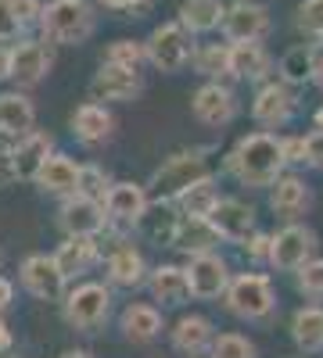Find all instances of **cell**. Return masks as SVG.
<instances>
[{
  "mask_svg": "<svg viewBox=\"0 0 323 358\" xmlns=\"http://www.w3.org/2000/svg\"><path fill=\"white\" fill-rule=\"evenodd\" d=\"M284 169L280 140L270 133H248L233 143L226 155V172L238 179L241 187H273V179Z\"/></svg>",
  "mask_w": 323,
  "mask_h": 358,
  "instance_id": "cell-1",
  "label": "cell"
},
{
  "mask_svg": "<svg viewBox=\"0 0 323 358\" xmlns=\"http://www.w3.org/2000/svg\"><path fill=\"white\" fill-rule=\"evenodd\" d=\"M40 33L54 47H79L97 33V11L90 0H47L40 11Z\"/></svg>",
  "mask_w": 323,
  "mask_h": 358,
  "instance_id": "cell-2",
  "label": "cell"
},
{
  "mask_svg": "<svg viewBox=\"0 0 323 358\" xmlns=\"http://www.w3.org/2000/svg\"><path fill=\"white\" fill-rule=\"evenodd\" d=\"M111 287L108 283H94V280H83L72 290H65L62 297V319L69 330L76 334H97L101 326L111 315Z\"/></svg>",
  "mask_w": 323,
  "mask_h": 358,
  "instance_id": "cell-3",
  "label": "cell"
},
{
  "mask_svg": "<svg viewBox=\"0 0 323 358\" xmlns=\"http://www.w3.org/2000/svg\"><path fill=\"white\" fill-rule=\"evenodd\" d=\"M205 155H209L205 147H194V151H180V155L165 158L148 179V197L151 201H176L201 176H212Z\"/></svg>",
  "mask_w": 323,
  "mask_h": 358,
  "instance_id": "cell-4",
  "label": "cell"
},
{
  "mask_svg": "<svg viewBox=\"0 0 323 358\" xmlns=\"http://www.w3.org/2000/svg\"><path fill=\"white\" fill-rule=\"evenodd\" d=\"M226 308L245 319V322H259L273 315L277 308V294H273V283L270 276L262 273H241V276H230V287H226Z\"/></svg>",
  "mask_w": 323,
  "mask_h": 358,
  "instance_id": "cell-5",
  "label": "cell"
},
{
  "mask_svg": "<svg viewBox=\"0 0 323 358\" xmlns=\"http://www.w3.org/2000/svg\"><path fill=\"white\" fill-rule=\"evenodd\" d=\"M144 50H148V65H155L158 72L172 76V72H184L191 65L194 40L187 33V25L176 18V22H162L155 33L144 40Z\"/></svg>",
  "mask_w": 323,
  "mask_h": 358,
  "instance_id": "cell-6",
  "label": "cell"
},
{
  "mask_svg": "<svg viewBox=\"0 0 323 358\" xmlns=\"http://www.w3.org/2000/svg\"><path fill=\"white\" fill-rule=\"evenodd\" d=\"M54 65V54L47 47V40H33V36H18L15 43H8V79L15 83V90H33L47 79Z\"/></svg>",
  "mask_w": 323,
  "mask_h": 358,
  "instance_id": "cell-7",
  "label": "cell"
},
{
  "mask_svg": "<svg viewBox=\"0 0 323 358\" xmlns=\"http://www.w3.org/2000/svg\"><path fill=\"white\" fill-rule=\"evenodd\" d=\"M18 283L29 297H36V301H57V305H62V297L69 290V276L54 262V255H29L18 265Z\"/></svg>",
  "mask_w": 323,
  "mask_h": 358,
  "instance_id": "cell-8",
  "label": "cell"
},
{
  "mask_svg": "<svg viewBox=\"0 0 323 358\" xmlns=\"http://www.w3.org/2000/svg\"><path fill=\"white\" fill-rule=\"evenodd\" d=\"M57 226L65 236H101L108 229V212L104 201L86 197V194H65L57 204Z\"/></svg>",
  "mask_w": 323,
  "mask_h": 358,
  "instance_id": "cell-9",
  "label": "cell"
},
{
  "mask_svg": "<svg viewBox=\"0 0 323 358\" xmlns=\"http://www.w3.org/2000/svg\"><path fill=\"white\" fill-rule=\"evenodd\" d=\"M316 251V233L309 226H298V222H287L280 233L270 236V265L277 273H295L302 268Z\"/></svg>",
  "mask_w": 323,
  "mask_h": 358,
  "instance_id": "cell-10",
  "label": "cell"
},
{
  "mask_svg": "<svg viewBox=\"0 0 323 358\" xmlns=\"http://www.w3.org/2000/svg\"><path fill=\"white\" fill-rule=\"evenodd\" d=\"M219 29L230 43H262L270 36L273 22H270V11L262 4H255V0H238L233 8L223 11Z\"/></svg>",
  "mask_w": 323,
  "mask_h": 358,
  "instance_id": "cell-11",
  "label": "cell"
},
{
  "mask_svg": "<svg viewBox=\"0 0 323 358\" xmlns=\"http://www.w3.org/2000/svg\"><path fill=\"white\" fill-rule=\"evenodd\" d=\"M184 268H187V280H191V297H198V301H216V297H223L226 287H230V265L216 251L191 255Z\"/></svg>",
  "mask_w": 323,
  "mask_h": 358,
  "instance_id": "cell-12",
  "label": "cell"
},
{
  "mask_svg": "<svg viewBox=\"0 0 323 358\" xmlns=\"http://www.w3.org/2000/svg\"><path fill=\"white\" fill-rule=\"evenodd\" d=\"M191 115L198 118L201 126L219 129V126H226V122H233V118H238V94H233L226 83L212 79V83H205V86L194 90Z\"/></svg>",
  "mask_w": 323,
  "mask_h": 358,
  "instance_id": "cell-13",
  "label": "cell"
},
{
  "mask_svg": "<svg viewBox=\"0 0 323 358\" xmlns=\"http://www.w3.org/2000/svg\"><path fill=\"white\" fill-rule=\"evenodd\" d=\"M104 276L111 287H123V290H137V287H148V258H144V251L130 241H115L108 258H104Z\"/></svg>",
  "mask_w": 323,
  "mask_h": 358,
  "instance_id": "cell-14",
  "label": "cell"
},
{
  "mask_svg": "<svg viewBox=\"0 0 323 358\" xmlns=\"http://www.w3.org/2000/svg\"><path fill=\"white\" fill-rule=\"evenodd\" d=\"M140 69H126V65H111L101 62V69L90 79V101H104V104H130L140 94Z\"/></svg>",
  "mask_w": 323,
  "mask_h": 358,
  "instance_id": "cell-15",
  "label": "cell"
},
{
  "mask_svg": "<svg viewBox=\"0 0 323 358\" xmlns=\"http://www.w3.org/2000/svg\"><path fill=\"white\" fill-rule=\"evenodd\" d=\"M148 187L133 183V179H123V183H111L104 194V212H108V226L119 229H133V222L140 219V212L148 208Z\"/></svg>",
  "mask_w": 323,
  "mask_h": 358,
  "instance_id": "cell-16",
  "label": "cell"
},
{
  "mask_svg": "<svg viewBox=\"0 0 323 358\" xmlns=\"http://www.w3.org/2000/svg\"><path fill=\"white\" fill-rule=\"evenodd\" d=\"M72 126V136L83 143V147H101L115 136V115L101 104V101H86L72 111L69 118Z\"/></svg>",
  "mask_w": 323,
  "mask_h": 358,
  "instance_id": "cell-17",
  "label": "cell"
},
{
  "mask_svg": "<svg viewBox=\"0 0 323 358\" xmlns=\"http://www.w3.org/2000/svg\"><path fill=\"white\" fill-rule=\"evenodd\" d=\"M291 115H295V94H291L287 83H266L252 101V118L266 129L291 122Z\"/></svg>",
  "mask_w": 323,
  "mask_h": 358,
  "instance_id": "cell-18",
  "label": "cell"
},
{
  "mask_svg": "<svg viewBox=\"0 0 323 358\" xmlns=\"http://www.w3.org/2000/svg\"><path fill=\"white\" fill-rule=\"evenodd\" d=\"M176 226H180V212H176L172 201H148V208H144L140 219L133 222V233L140 241L155 244V248H169Z\"/></svg>",
  "mask_w": 323,
  "mask_h": 358,
  "instance_id": "cell-19",
  "label": "cell"
},
{
  "mask_svg": "<svg viewBox=\"0 0 323 358\" xmlns=\"http://www.w3.org/2000/svg\"><path fill=\"white\" fill-rule=\"evenodd\" d=\"M212 341H216V326H212V319H205V315H180L176 326L169 330L172 351L184 355V358H201L205 351L212 348Z\"/></svg>",
  "mask_w": 323,
  "mask_h": 358,
  "instance_id": "cell-20",
  "label": "cell"
},
{
  "mask_svg": "<svg viewBox=\"0 0 323 358\" xmlns=\"http://www.w3.org/2000/svg\"><path fill=\"white\" fill-rule=\"evenodd\" d=\"M209 222L216 226V233L223 236V241L241 244L245 236L255 229V208L238 201V197H219V204L209 212Z\"/></svg>",
  "mask_w": 323,
  "mask_h": 358,
  "instance_id": "cell-21",
  "label": "cell"
},
{
  "mask_svg": "<svg viewBox=\"0 0 323 358\" xmlns=\"http://www.w3.org/2000/svg\"><path fill=\"white\" fill-rule=\"evenodd\" d=\"M148 290L155 297V305L162 308H184L191 301V280L184 265H158L148 276Z\"/></svg>",
  "mask_w": 323,
  "mask_h": 358,
  "instance_id": "cell-22",
  "label": "cell"
},
{
  "mask_svg": "<svg viewBox=\"0 0 323 358\" xmlns=\"http://www.w3.org/2000/svg\"><path fill=\"white\" fill-rule=\"evenodd\" d=\"M119 330H123V337H126L130 344H151V341L162 337L165 319H162L158 305L133 301V305H126L123 315H119Z\"/></svg>",
  "mask_w": 323,
  "mask_h": 358,
  "instance_id": "cell-23",
  "label": "cell"
},
{
  "mask_svg": "<svg viewBox=\"0 0 323 358\" xmlns=\"http://www.w3.org/2000/svg\"><path fill=\"white\" fill-rule=\"evenodd\" d=\"M54 262L62 265L69 280H79L101 262V241L97 236H65L54 251Z\"/></svg>",
  "mask_w": 323,
  "mask_h": 358,
  "instance_id": "cell-24",
  "label": "cell"
},
{
  "mask_svg": "<svg viewBox=\"0 0 323 358\" xmlns=\"http://www.w3.org/2000/svg\"><path fill=\"white\" fill-rule=\"evenodd\" d=\"M54 155V136L47 129H33L15 140V179L22 183H33L40 165Z\"/></svg>",
  "mask_w": 323,
  "mask_h": 358,
  "instance_id": "cell-25",
  "label": "cell"
},
{
  "mask_svg": "<svg viewBox=\"0 0 323 358\" xmlns=\"http://www.w3.org/2000/svg\"><path fill=\"white\" fill-rule=\"evenodd\" d=\"M76 183H79V162L69 158V155H62V151H54V155L40 165V172H36V179H33V187H36L40 194H50V197L76 194Z\"/></svg>",
  "mask_w": 323,
  "mask_h": 358,
  "instance_id": "cell-26",
  "label": "cell"
},
{
  "mask_svg": "<svg viewBox=\"0 0 323 358\" xmlns=\"http://www.w3.org/2000/svg\"><path fill=\"white\" fill-rule=\"evenodd\" d=\"M36 129V104L29 101L25 90H8L0 94V136H25Z\"/></svg>",
  "mask_w": 323,
  "mask_h": 358,
  "instance_id": "cell-27",
  "label": "cell"
},
{
  "mask_svg": "<svg viewBox=\"0 0 323 358\" xmlns=\"http://www.w3.org/2000/svg\"><path fill=\"white\" fill-rule=\"evenodd\" d=\"M309 204H312V194H309V187H305V179H298V176H277V179H273L270 208H273L280 219L295 222L298 215L309 212Z\"/></svg>",
  "mask_w": 323,
  "mask_h": 358,
  "instance_id": "cell-28",
  "label": "cell"
},
{
  "mask_svg": "<svg viewBox=\"0 0 323 358\" xmlns=\"http://www.w3.org/2000/svg\"><path fill=\"white\" fill-rule=\"evenodd\" d=\"M223 241V236L216 233V226L209 219H201V215H180V226H176L172 233V244L180 255H205V251H216V244Z\"/></svg>",
  "mask_w": 323,
  "mask_h": 358,
  "instance_id": "cell-29",
  "label": "cell"
},
{
  "mask_svg": "<svg viewBox=\"0 0 323 358\" xmlns=\"http://www.w3.org/2000/svg\"><path fill=\"white\" fill-rule=\"evenodd\" d=\"M273 69L270 54L262 43H230V79H248L259 83Z\"/></svg>",
  "mask_w": 323,
  "mask_h": 358,
  "instance_id": "cell-30",
  "label": "cell"
},
{
  "mask_svg": "<svg viewBox=\"0 0 323 358\" xmlns=\"http://www.w3.org/2000/svg\"><path fill=\"white\" fill-rule=\"evenodd\" d=\"M291 341H295L298 351H305V355L323 351V308H316V305L298 308L295 319H291Z\"/></svg>",
  "mask_w": 323,
  "mask_h": 358,
  "instance_id": "cell-31",
  "label": "cell"
},
{
  "mask_svg": "<svg viewBox=\"0 0 323 358\" xmlns=\"http://www.w3.org/2000/svg\"><path fill=\"white\" fill-rule=\"evenodd\" d=\"M172 204H176V212H180V215H201V219H209V212L219 204L216 179H212V176H201L198 183H191Z\"/></svg>",
  "mask_w": 323,
  "mask_h": 358,
  "instance_id": "cell-32",
  "label": "cell"
},
{
  "mask_svg": "<svg viewBox=\"0 0 323 358\" xmlns=\"http://www.w3.org/2000/svg\"><path fill=\"white\" fill-rule=\"evenodd\" d=\"M223 0H184L180 22L187 25V33H212L223 22Z\"/></svg>",
  "mask_w": 323,
  "mask_h": 358,
  "instance_id": "cell-33",
  "label": "cell"
},
{
  "mask_svg": "<svg viewBox=\"0 0 323 358\" xmlns=\"http://www.w3.org/2000/svg\"><path fill=\"white\" fill-rule=\"evenodd\" d=\"M277 69H280V83H287V86H305V83H312V79H316L312 47H309V43H298V47L284 50V57H280Z\"/></svg>",
  "mask_w": 323,
  "mask_h": 358,
  "instance_id": "cell-34",
  "label": "cell"
},
{
  "mask_svg": "<svg viewBox=\"0 0 323 358\" xmlns=\"http://www.w3.org/2000/svg\"><path fill=\"white\" fill-rule=\"evenodd\" d=\"M191 65L205 79H223L230 76V43H194Z\"/></svg>",
  "mask_w": 323,
  "mask_h": 358,
  "instance_id": "cell-35",
  "label": "cell"
},
{
  "mask_svg": "<svg viewBox=\"0 0 323 358\" xmlns=\"http://www.w3.org/2000/svg\"><path fill=\"white\" fill-rule=\"evenodd\" d=\"M101 62L126 65V69H140L144 62H148V50H144V43H137V40H111V43L104 47Z\"/></svg>",
  "mask_w": 323,
  "mask_h": 358,
  "instance_id": "cell-36",
  "label": "cell"
},
{
  "mask_svg": "<svg viewBox=\"0 0 323 358\" xmlns=\"http://www.w3.org/2000/svg\"><path fill=\"white\" fill-rule=\"evenodd\" d=\"M108 187H111V176H108V169H101L97 162H86V165H79V183H76V190H79V194L104 201Z\"/></svg>",
  "mask_w": 323,
  "mask_h": 358,
  "instance_id": "cell-37",
  "label": "cell"
},
{
  "mask_svg": "<svg viewBox=\"0 0 323 358\" xmlns=\"http://www.w3.org/2000/svg\"><path fill=\"white\" fill-rule=\"evenodd\" d=\"M212 358H259L255 344L241 334H216L212 348H209Z\"/></svg>",
  "mask_w": 323,
  "mask_h": 358,
  "instance_id": "cell-38",
  "label": "cell"
},
{
  "mask_svg": "<svg viewBox=\"0 0 323 358\" xmlns=\"http://www.w3.org/2000/svg\"><path fill=\"white\" fill-rule=\"evenodd\" d=\"M298 273V290L309 294V297H323V258H309Z\"/></svg>",
  "mask_w": 323,
  "mask_h": 358,
  "instance_id": "cell-39",
  "label": "cell"
},
{
  "mask_svg": "<svg viewBox=\"0 0 323 358\" xmlns=\"http://www.w3.org/2000/svg\"><path fill=\"white\" fill-rule=\"evenodd\" d=\"M298 29L309 36H323V0H302L298 8Z\"/></svg>",
  "mask_w": 323,
  "mask_h": 358,
  "instance_id": "cell-40",
  "label": "cell"
},
{
  "mask_svg": "<svg viewBox=\"0 0 323 358\" xmlns=\"http://www.w3.org/2000/svg\"><path fill=\"white\" fill-rule=\"evenodd\" d=\"M11 4V11H15V18L22 22V29L29 33L33 25H40V11H43V0H8Z\"/></svg>",
  "mask_w": 323,
  "mask_h": 358,
  "instance_id": "cell-41",
  "label": "cell"
},
{
  "mask_svg": "<svg viewBox=\"0 0 323 358\" xmlns=\"http://www.w3.org/2000/svg\"><path fill=\"white\" fill-rule=\"evenodd\" d=\"M18 36H25V29H22V22L15 18V11H11L8 0H0V43H15Z\"/></svg>",
  "mask_w": 323,
  "mask_h": 358,
  "instance_id": "cell-42",
  "label": "cell"
},
{
  "mask_svg": "<svg viewBox=\"0 0 323 358\" xmlns=\"http://www.w3.org/2000/svg\"><path fill=\"white\" fill-rule=\"evenodd\" d=\"M241 248H245V255H248L252 262H270V233L252 229L245 241H241Z\"/></svg>",
  "mask_w": 323,
  "mask_h": 358,
  "instance_id": "cell-43",
  "label": "cell"
},
{
  "mask_svg": "<svg viewBox=\"0 0 323 358\" xmlns=\"http://www.w3.org/2000/svg\"><path fill=\"white\" fill-rule=\"evenodd\" d=\"M104 11H115V15H130V18H140V11L151 8V0H97Z\"/></svg>",
  "mask_w": 323,
  "mask_h": 358,
  "instance_id": "cell-44",
  "label": "cell"
},
{
  "mask_svg": "<svg viewBox=\"0 0 323 358\" xmlns=\"http://www.w3.org/2000/svg\"><path fill=\"white\" fill-rule=\"evenodd\" d=\"M280 155H284V165H302L305 162V136H284Z\"/></svg>",
  "mask_w": 323,
  "mask_h": 358,
  "instance_id": "cell-45",
  "label": "cell"
},
{
  "mask_svg": "<svg viewBox=\"0 0 323 358\" xmlns=\"http://www.w3.org/2000/svg\"><path fill=\"white\" fill-rule=\"evenodd\" d=\"M305 162L316 165V169H323V129H316V133L305 136Z\"/></svg>",
  "mask_w": 323,
  "mask_h": 358,
  "instance_id": "cell-46",
  "label": "cell"
},
{
  "mask_svg": "<svg viewBox=\"0 0 323 358\" xmlns=\"http://www.w3.org/2000/svg\"><path fill=\"white\" fill-rule=\"evenodd\" d=\"M11 305H15V283L8 276H0V315H4Z\"/></svg>",
  "mask_w": 323,
  "mask_h": 358,
  "instance_id": "cell-47",
  "label": "cell"
},
{
  "mask_svg": "<svg viewBox=\"0 0 323 358\" xmlns=\"http://www.w3.org/2000/svg\"><path fill=\"white\" fill-rule=\"evenodd\" d=\"M15 348V334H11V326L4 322V315H0V355H11Z\"/></svg>",
  "mask_w": 323,
  "mask_h": 358,
  "instance_id": "cell-48",
  "label": "cell"
},
{
  "mask_svg": "<svg viewBox=\"0 0 323 358\" xmlns=\"http://www.w3.org/2000/svg\"><path fill=\"white\" fill-rule=\"evenodd\" d=\"M8 79V43H0V83Z\"/></svg>",
  "mask_w": 323,
  "mask_h": 358,
  "instance_id": "cell-49",
  "label": "cell"
},
{
  "mask_svg": "<svg viewBox=\"0 0 323 358\" xmlns=\"http://www.w3.org/2000/svg\"><path fill=\"white\" fill-rule=\"evenodd\" d=\"M62 358H94L90 351H83V348H72V351H65Z\"/></svg>",
  "mask_w": 323,
  "mask_h": 358,
  "instance_id": "cell-50",
  "label": "cell"
},
{
  "mask_svg": "<svg viewBox=\"0 0 323 358\" xmlns=\"http://www.w3.org/2000/svg\"><path fill=\"white\" fill-rule=\"evenodd\" d=\"M0 358H11V355H0Z\"/></svg>",
  "mask_w": 323,
  "mask_h": 358,
  "instance_id": "cell-51",
  "label": "cell"
}]
</instances>
